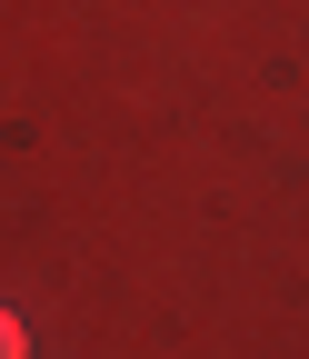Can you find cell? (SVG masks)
Listing matches in <instances>:
<instances>
[{
	"label": "cell",
	"instance_id": "1",
	"mask_svg": "<svg viewBox=\"0 0 309 359\" xmlns=\"http://www.w3.org/2000/svg\"><path fill=\"white\" fill-rule=\"evenodd\" d=\"M0 359H30V339H20V320L0 309Z\"/></svg>",
	"mask_w": 309,
	"mask_h": 359
}]
</instances>
